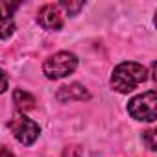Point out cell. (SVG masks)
I'll return each instance as SVG.
<instances>
[{"mask_svg":"<svg viewBox=\"0 0 157 157\" xmlns=\"http://www.w3.org/2000/svg\"><path fill=\"white\" fill-rule=\"evenodd\" d=\"M148 72L142 65L135 61H124L115 67L111 74V87L118 93H131L140 83L146 82Z\"/></svg>","mask_w":157,"mask_h":157,"instance_id":"6da1fadb","label":"cell"},{"mask_svg":"<svg viewBox=\"0 0 157 157\" xmlns=\"http://www.w3.org/2000/svg\"><path fill=\"white\" fill-rule=\"evenodd\" d=\"M78 67V57L72 52H57L43 63V72L48 80H61Z\"/></svg>","mask_w":157,"mask_h":157,"instance_id":"7a4b0ae2","label":"cell"},{"mask_svg":"<svg viewBox=\"0 0 157 157\" xmlns=\"http://www.w3.org/2000/svg\"><path fill=\"white\" fill-rule=\"evenodd\" d=\"M157 94L155 91H146L135 98L129 100L128 104V113L135 120H144V122H153L157 118Z\"/></svg>","mask_w":157,"mask_h":157,"instance_id":"3957f363","label":"cell"},{"mask_svg":"<svg viewBox=\"0 0 157 157\" xmlns=\"http://www.w3.org/2000/svg\"><path fill=\"white\" fill-rule=\"evenodd\" d=\"M10 129L13 131L15 139H17L21 144H24V146H32V144L37 140L39 133H41L39 124H35L32 118L24 117L22 113L15 115V117L11 118V122H10Z\"/></svg>","mask_w":157,"mask_h":157,"instance_id":"277c9868","label":"cell"},{"mask_svg":"<svg viewBox=\"0 0 157 157\" xmlns=\"http://www.w3.org/2000/svg\"><path fill=\"white\" fill-rule=\"evenodd\" d=\"M37 22L44 28V30H50V32H57L63 28V13H61V8L59 4H46L39 10V15H37Z\"/></svg>","mask_w":157,"mask_h":157,"instance_id":"5b68a950","label":"cell"},{"mask_svg":"<svg viewBox=\"0 0 157 157\" xmlns=\"http://www.w3.org/2000/svg\"><path fill=\"white\" fill-rule=\"evenodd\" d=\"M89 98H91L89 91L80 83L63 85L57 91V100L59 102H83V100H89Z\"/></svg>","mask_w":157,"mask_h":157,"instance_id":"8992f818","label":"cell"},{"mask_svg":"<svg viewBox=\"0 0 157 157\" xmlns=\"http://www.w3.org/2000/svg\"><path fill=\"white\" fill-rule=\"evenodd\" d=\"M13 102H15V105H17L21 111H30V109L35 107V98H33L30 93L22 91V89L13 91Z\"/></svg>","mask_w":157,"mask_h":157,"instance_id":"52a82bcc","label":"cell"},{"mask_svg":"<svg viewBox=\"0 0 157 157\" xmlns=\"http://www.w3.org/2000/svg\"><path fill=\"white\" fill-rule=\"evenodd\" d=\"M19 2H0V22L10 21L11 15L19 10Z\"/></svg>","mask_w":157,"mask_h":157,"instance_id":"ba28073f","label":"cell"},{"mask_svg":"<svg viewBox=\"0 0 157 157\" xmlns=\"http://www.w3.org/2000/svg\"><path fill=\"white\" fill-rule=\"evenodd\" d=\"M59 8H63L68 15H76L83 8V2H68V0H63V2L59 4Z\"/></svg>","mask_w":157,"mask_h":157,"instance_id":"9c48e42d","label":"cell"},{"mask_svg":"<svg viewBox=\"0 0 157 157\" xmlns=\"http://www.w3.org/2000/svg\"><path fill=\"white\" fill-rule=\"evenodd\" d=\"M13 30H15V24L13 21H4V22H0V39H8L13 35Z\"/></svg>","mask_w":157,"mask_h":157,"instance_id":"30bf717a","label":"cell"},{"mask_svg":"<svg viewBox=\"0 0 157 157\" xmlns=\"http://www.w3.org/2000/svg\"><path fill=\"white\" fill-rule=\"evenodd\" d=\"M144 140H146V144H148V148H150V150H155V148H157V140H155V131H151V129L144 131Z\"/></svg>","mask_w":157,"mask_h":157,"instance_id":"8fae6325","label":"cell"},{"mask_svg":"<svg viewBox=\"0 0 157 157\" xmlns=\"http://www.w3.org/2000/svg\"><path fill=\"white\" fill-rule=\"evenodd\" d=\"M6 89H8V74L0 68V94L6 93Z\"/></svg>","mask_w":157,"mask_h":157,"instance_id":"7c38bea8","label":"cell"},{"mask_svg":"<svg viewBox=\"0 0 157 157\" xmlns=\"http://www.w3.org/2000/svg\"><path fill=\"white\" fill-rule=\"evenodd\" d=\"M0 157H15V153L10 151L8 148H0Z\"/></svg>","mask_w":157,"mask_h":157,"instance_id":"4fadbf2b","label":"cell"}]
</instances>
